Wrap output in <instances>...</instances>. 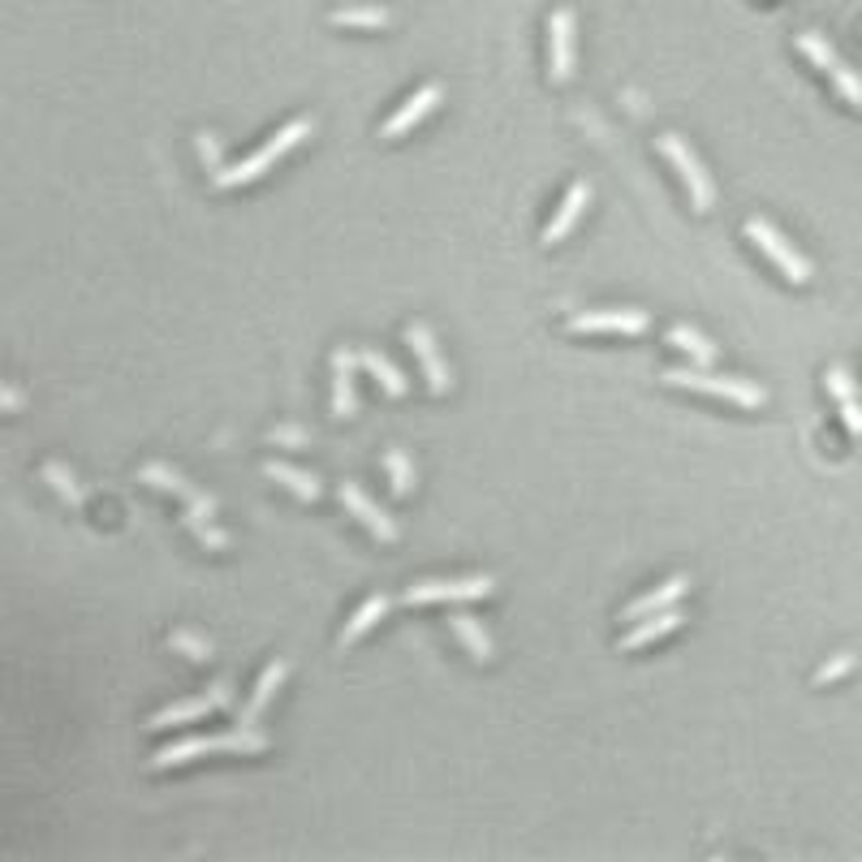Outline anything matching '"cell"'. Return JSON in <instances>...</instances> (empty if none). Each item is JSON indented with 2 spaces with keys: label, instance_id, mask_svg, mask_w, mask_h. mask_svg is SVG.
I'll use <instances>...</instances> for the list:
<instances>
[{
  "label": "cell",
  "instance_id": "1",
  "mask_svg": "<svg viewBox=\"0 0 862 862\" xmlns=\"http://www.w3.org/2000/svg\"><path fill=\"white\" fill-rule=\"evenodd\" d=\"M216 750H229V754H263L267 750V738L259 729H247L238 725L234 734H199V738H182L168 741L151 754V767H173V763H190L199 754H216Z\"/></svg>",
  "mask_w": 862,
  "mask_h": 862
},
{
  "label": "cell",
  "instance_id": "2",
  "mask_svg": "<svg viewBox=\"0 0 862 862\" xmlns=\"http://www.w3.org/2000/svg\"><path fill=\"white\" fill-rule=\"evenodd\" d=\"M311 129H315V122H311V117H298V122L280 125V129H276V134H272V138H267V142H263L254 155H247V160H242V164H234V168H221L212 182H216L221 190H229V186H247V182H259V177H263V173H267V168H272V164H276V160L289 151V147H298L302 138H311Z\"/></svg>",
  "mask_w": 862,
  "mask_h": 862
},
{
  "label": "cell",
  "instance_id": "3",
  "mask_svg": "<svg viewBox=\"0 0 862 862\" xmlns=\"http://www.w3.org/2000/svg\"><path fill=\"white\" fill-rule=\"evenodd\" d=\"M655 151L677 168L682 186L690 190V208H695V212H712V203H716V182H712V173L703 168V160L695 155V147H690L682 134H660V138H655Z\"/></svg>",
  "mask_w": 862,
  "mask_h": 862
},
{
  "label": "cell",
  "instance_id": "4",
  "mask_svg": "<svg viewBox=\"0 0 862 862\" xmlns=\"http://www.w3.org/2000/svg\"><path fill=\"white\" fill-rule=\"evenodd\" d=\"M741 234H746V242H754V247L763 250V254H767V259H772V263H776L794 285H807V280L815 276L811 259L794 247V242H789V238H785L767 216H750V221L741 225Z\"/></svg>",
  "mask_w": 862,
  "mask_h": 862
},
{
  "label": "cell",
  "instance_id": "5",
  "mask_svg": "<svg viewBox=\"0 0 862 862\" xmlns=\"http://www.w3.org/2000/svg\"><path fill=\"white\" fill-rule=\"evenodd\" d=\"M664 384L690 388V392H712V397H725V401L746 405V410H759V405L767 401V388H763V384H750V379H738V375H708V371L673 367V371H664Z\"/></svg>",
  "mask_w": 862,
  "mask_h": 862
},
{
  "label": "cell",
  "instance_id": "6",
  "mask_svg": "<svg viewBox=\"0 0 862 862\" xmlns=\"http://www.w3.org/2000/svg\"><path fill=\"white\" fill-rule=\"evenodd\" d=\"M798 52H802L820 74H828V83L837 87L841 100H850V104H859L862 109V74L859 70H850V65L837 57V48H833L820 30H802V35H798Z\"/></svg>",
  "mask_w": 862,
  "mask_h": 862
},
{
  "label": "cell",
  "instance_id": "7",
  "mask_svg": "<svg viewBox=\"0 0 862 862\" xmlns=\"http://www.w3.org/2000/svg\"><path fill=\"white\" fill-rule=\"evenodd\" d=\"M496 583L488 574H471V578H436V583H418L401 596V604H466V600H484Z\"/></svg>",
  "mask_w": 862,
  "mask_h": 862
},
{
  "label": "cell",
  "instance_id": "8",
  "mask_svg": "<svg viewBox=\"0 0 862 862\" xmlns=\"http://www.w3.org/2000/svg\"><path fill=\"white\" fill-rule=\"evenodd\" d=\"M138 479L142 484H151V488H160V492H173L186 500V517H212L216 513V496L212 492H199L190 479H182L177 471H168L164 462H147V466H138Z\"/></svg>",
  "mask_w": 862,
  "mask_h": 862
},
{
  "label": "cell",
  "instance_id": "9",
  "mask_svg": "<svg viewBox=\"0 0 862 862\" xmlns=\"http://www.w3.org/2000/svg\"><path fill=\"white\" fill-rule=\"evenodd\" d=\"M574 30H578V17L574 9H552L548 17V70L557 83H565L574 74Z\"/></svg>",
  "mask_w": 862,
  "mask_h": 862
},
{
  "label": "cell",
  "instance_id": "10",
  "mask_svg": "<svg viewBox=\"0 0 862 862\" xmlns=\"http://www.w3.org/2000/svg\"><path fill=\"white\" fill-rule=\"evenodd\" d=\"M574 333H625V337H638L651 328V315L642 307H621V311H578L570 320Z\"/></svg>",
  "mask_w": 862,
  "mask_h": 862
},
{
  "label": "cell",
  "instance_id": "11",
  "mask_svg": "<svg viewBox=\"0 0 862 862\" xmlns=\"http://www.w3.org/2000/svg\"><path fill=\"white\" fill-rule=\"evenodd\" d=\"M405 346L414 350L418 367L427 375V388H432V392H445L453 375H449V363H445V354H440V346H436V333H432L423 320H414V324L405 328Z\"/></svg>",
  "mask_w": 862,
  "mask_h": 862
},
{
  "label": "cell",
  "instance_id": "12",
  "mask_svg": "<svg viewBox=\"0 0 862 862\" xmlns=\"http://www.w3.org/2000/svg\"><path fill=\"white\" fill-rule=\"evenodd\" d=\"M337 500H341V504H346V509L367 526L379 544H397V522H392V517H388V513H384V509H379V504H375L359 484H341V488H337Z\"/></svg>",
  "mask_w": 862,
  "mask_h": 862
},
{
  "label": "cell",
  "instance_id": "13",
  "mask_svg": "<svg viewBox=\"0 0 862 862\" xmlns=\"http://www.w3.org/2000/svg\"><path fill=\"white\" fill-rule=\"evenodd\" d=\"M359 367H363L359 350H346V346L333 350V414L337 418H350L359 410V392H354V371Z\"/></svg>",
  "mask_w": 862,
  "mask_h": 862
},
{
  "label": "cell",
  "instance_id": "14",
  "mask_svg": "<svg viewBox=\"0 0 862 862\" xmlns=\"http://www.w3.org/2000/svg\"><path fill=\"white\" fill-rule=\"evenodd\" d=\"M440 100H445V87H440V83H427V87H418V91H414V96H410V100H405V104H401V109H397L388 122L379 125V134H384V138H401L410 125L423 122V117H427V113H432Z\"/></svg>",
  "mask_w": 862,
  "mask_h": 862
},
{
  "label": "cell",
  "instance_id": "15",
  "mask_svg": "<svg viewBox=\"0 0 862 862\" xmlns=\"http://www.w3.org/2000/svg\"><path fill=\"white\" fill-rule=\"evenodd\" d=\"M824 384H828V392H833V401H837V410H841L846 432H850V436H862V397H859L854 375L846 367H828Z\"/></svg>",
  "mask_w": 862,
  "mask_h": 862
},
{
  "label": "cell",
  "instance_id": "16",
  "mask_svg": "<svg viewBox=\"0 0 862 862\" xmlns=\"http://www.w3.org/2000/svg\"><path fill=\"white\" fill-rule=\"evenodd\" d=\"M686 587H690V578L686 574H673V578H664L655 591H647V596H638L634 604H625V621H642V616L651 613H664V609H673L682 596H686Z\"/></svg>",
  "mask_w": 862,
  "mask_h": 862
},
{
  "label": "cell",
  "instance_id": "17",
  "mask_svg": "<svg viewBox=\"0 0 862 862\" xmlns=\"http://www.w3.org/2000/svg\"><path fill=\"white\" fill-rule=\"evenodd\" d=\"M591 203V182H574L570 186V195L561 199V208H557V216L548 221V229H544V242L552 247V242H561L574 225H578V216H583V208Z\"/></svg>",
  "mask_w": 862,
  "mask_h": 862
},
{
  "label": "cell",
  "instance_id": "18",
  "mask_svg": "<svg viewBox=\"0 0 862 862\" xmlns=\"http://www.w3.org/2000/svg\"><path fill=\"white\" fill-rule=\"evenodd\" d=\"M677 625H682V613H677V609H664V613L642 616V621H634V625H629V634L621 638V651H638V647H647V642H655V638L673 634Z\"/></svg>",
  "mask_w": 862,
  "mask_h": 862
},
{
  "label": "cell",
  "instance_id": "19",
  "mask_svg": "<svg viewBox=\"0 0 862 862\" xmlns=\"http://www.w3.org/2000/svg\"><path fill=\"white\" fill-rule=\"evenodd\" d=\"M285 673H289V664H285V660H272V664L263 669V677H259V686L250 690L247 708H238V725H247V729H254V721H259V712L267 708V699L276 695V686L285 682Z\"/></svg>",
  "mask_w": 862,
  "mask_h": 862
},
{
  "label": "cell",
  "instance_id": "20",
  "mask_svg": "<svg viewBox=\"0 0 862 862\" xmlns=\"http://www.w3.org/2000/svg\"><path fill=\"white\" fill-rule=\"evenodd\" d=\"M669 346H673V350H682V354H686L690 363H699V367H712V363H716V354H721V350H716V341H712V337H703V333H699V328H690V324H673V328H669Z\"/></svg>",
  "mask_w": 862,
  "mask_h": 862
},
{
  "label": "cell",
  "instance_id": "21",
  "mask_svg": "<svg viewBox=\"0 0 862 862\" xmlns=\"http://www.w3.org/2000/svg\"><path fill=\"white\" fill-rule=\"evenodd\" d=\"M221 703H216V695L208 690V695H195V699H182V703H173V708H164V712H155L151 721H147V729H168V725H186V721H199V716H208V712H216Z\"/></svg>",
  "mask_w": 862,
  "mask_h": 862
},
{
  "label": "cell",
  "instance_id": "22",
  "mask_svg": "<svg viewBox=\"0 0 862 862\" xmlns=\"http://www.w3.org/2000/svg\"><path fill=\"white\" fill-rule=\"evenodd\" d=\"M263 475H267V479H276L280 488H289L298 500H315V496L324 492V484H320L315 475H307V471H298V466H289V462H267V466H263Z\"/></svg>",
  "mask_w": 862,
  "mask_h": 862
},
{
  "label": "cell",
  "instance_id": "23",
  "mask_svg": "<svg viewBox=\"0 0 862 862\" xmlns=\"http://www.w3.org/2000/svg\"><path fill=\"white\" fill-rule=\"evenodd\" d=\"M388 609H392V600H388V596H371V600H363V609L346 621V629H341L337 647H341V651H346V647H354V642H359V638H363V634H367L371 625L388 613Z\"/></svg>",
  "mask_w": 862,
  "mask_h": 862
},
{
  "label": "cell",
  "instance_id": "24",
  "mask_svg": "<svg viewBox=\"0 0 862 862\" xmlns=\"http://www.w3.org/2000/svg\"><path fill=\"white\" fill-rule=\"evenodd\" d=\"M333 22L337 26H363V30H384L392 22V13L384 4H341L333 9Z\"/></svg>",
  "mask_w": 862,
  "mask_h": 862
},
{
  "label": "cell",
  "instance_id": "25",
  "mask_svg": "<svg viewBox=\"0 0 862 862\" xmlns=\"http://www.w3.org/2000/svg\"><path fill=\"white\" fill-rule=\"evenodd\" d=\"M359 359H363V367L375 375V384H379L388 397H405V375L392 367L388 354H379V350H359Z\"/></svg>",
  "mask_w": 862,
  "mask_h": 862
},
{
  "label": "cell",
  "instance_id": "26",
  "mask_svg": "<svg viewBox=\"0 0 862 862\" xmlns=\"http://www.w3.org/2000/svg\"><path fill=\"white\" fill-rule=\"evenodd\" d=\"M449 625H453V634H458V638L471 647V655H479V660H492V638H488V629H484L475 616L458 613L453 621H449Z\"/></svg>",
  "mask_w": 862,
  "mask_h": 862
},
{
  "label": "cell",
  "instance_id": "27",
  "mask_svg": "<svg viewBox=\"0 0 862 862\" xmlns=\"http://www.w3.org/2000/svg\"><path fill=\"white\" fill-rule=\"evenodd\" d=\"M43 479H48V484L61 492V500H70L74 509L83 504V488H78V479H74V475H70L61 462H43Z\"/></svg>",
  "mask_w": 862,
  "mask_h": 862
},
{
  "label": "cell",
  "instance_id": "28",
  "mask_svg": "<svg viewBox=\"0 0 862 862\" xmlns=\"http://www.w3.org/2000/svg\"><path fill=\"white\" fill-rule=\"evenodd\" d=\"M384 466H388V479H392V492L397 496H405L414 488V466H410V458L401 449H388L384 453Z\"/></svg>",
  "mask_w": 862,
  "mask_h": 862
},
{
  "label": "cell",
  "instance_id": "29",
  "mask_svg": "<svg viewBox=\"0 0 862 862\" xmlns=\"http://www.w3.org/2000/svg\"><path fill=\"white\" fill-rule=\"evenodd\" d=\"M859 660H854V651H841V655H833V660H824L820 664V673H815V686H828V682H837V677H846L850 669H854Z\"/></svg>",
  "mask_w": 862,
  "mask_h": 862
},
{
  "label": "cell",
  "instance_id": "30",
  "mask_svg": "<svg viewBox=\"0 0 862 862\" xmlns=\"http://www.w3.org/2000/svg\"><path fill=\"white\" fill-rule=\"evenodd\" d=\"M182 522H186V526L195 530V539L208 544V548H225V544H229V535H225L221 526H212L208 517H182Z\"/></svg>",
  "mask_w": 862,
  "mask_h": 862
},
{
  "label": "cell",
  "instance_id": "31",
  "mask_svg": "<svg viewBox=\"0 0 862 862\" xmlns=\"http://www.w3.org/2000/svg\"><path fill=\"white\" fill-rule=\"evenodd\" d=\"M173 647H182V651L195 655V660H208V655H212V647L199 642V634H190V629H177V634H173Z\"/></svg>",
  "mask_w": 862,
  "mask_h": 862
},
{
  "label": "cell",
  "instance_id": "32",
  "mask_svg": "<svg viewBox=\"0 0 862 862\" xmlns=\"http://www.w3.org/2000/svg\"><path fill=\"white\" fill-rule=\"evenodd\" d=\"M199 155H203V164H208V173L216 177V173H221V142H216L212 134H199Z\"/></svg>",
  "mask_w": 862,
  "mask_h": 862
},
{
  "label": "cell",
  "instance_id": "33",
  "mask_svg": "<svg viewBox=\"0 0 862 862\" xmlns=\"http://www.w3.org/2000/svg\"><path fill=\"white\" fill-rule=\"evenodd\" d=\"M272 440H280V445H307V436H302V427H293V423H285V427H276V432H272Z\"/></svg>",
  "mask_w": 862,
  "mask_h": 862
},
{
  "label": "cell",
  "instance_id": "34",
  "mask_svg": "<svg viewBox=\"0 0 862 862\" xmlns=\"http://www.w3.org/2000/svg\"><path fill=\"white\" fill-rule=\"evenodd\" d=\"M17 405H22V397H17V388L9 384V388H4V410H17Z\"/></svg>",
  "mask_w": 862,
  "mask_h": 862
}]
</instances>
